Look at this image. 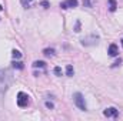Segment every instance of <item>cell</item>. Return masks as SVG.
Returning a JSON list of instances; mask_svg holds the SVG:
<instances>
[{
	"label": "cell",
	"instance_id": "4fadbf2b",
	"mask_svg": "<svg viewBox=\"0 0 123 121\" xmlns=\"http://www.w3.org/2000/svg\"><path fill=\"white\" fill-rule=\"evenodd\" d=\"M12 66H13L14 68H17V70H22V68H23V63H20V61H16V60L12 63Z\"/></svg>",
	"mask_w": 123,
	"mask_h": 121
},
{
	"label": "cell",
	"instance_id": "30bf717a",
	"mask_svg": "<svg viewBox=\"0 0 123 121\" xmlns=\"http://www.w3.org/2000/svg\"><path fill=\"white\" fill-rule=\"evenodd\" d=\"M12 56H13V59H14V60L22 59V53H20L19 50H13V51H12Z\"/></svg>",
	"mask_w": 123,
	"mask_h": 121
},
{
	"label": "cell",
	"instance_id": "3957f363",
	"mask_svg": "<svg viewBox=\"0 0 123 121\" xmlns=\"http://www.w3.org/2000/svg\"><path fill=\"white\" fill-rule=\"evenodd\" d=\"M17 105H19V107H22V108L29 105V95H27L26 93L20 91V93L17 94Z\"/></svg>",
	"mask_w": 123,
	"mask_h": 121
},
{
	"label": "cell",
	"instance_id": "52a82bcc",
	"mask_svg": "<svg viewBox=\"0 0 123 121\" xmlns=\"http://www.w3.org/2000/svg\"><path fill=\"white\" fill-rule=\"evenodd\" d=\"M107 53H109L112 57H116V56L119 54V49H117V46H116V44H110V46H109Z\"/></svg>",
	"mask_w": 123,
	"mask_h": 121
},
{
	"label": "cell",
	"instance_id": "6da1fadb",
	"mask_svg": "<svg viewBox=\"0 0 123 121\" xmlns=\"http://www.w3.org/2000/svg\"><path fill=\"white\" fill-rule=\"evenodd\" d=\"M10 83H12L10 74L6 70H0V94L7 91V88L10 87Z\"/></svg>",
	"mask_w": 123,
	"mask_h": 121
},
{
	"label": "cell",
	"instance_id": "e0dca14e",
	"mask_svg": "<svg viewBox=\"0 0 123 121\" xmlns=\"http://www.w3.org/2000/svg\"><path fill=\"white\" fill-rule=\"evenodd\" d=\"M74 31H77V33L80 31V23H79V22L76 23V30H74Z\"/></svg>",
	"mask_w": 123,
	"mask_h": 121
},
{
	"label": "cell",
	"instance_id": "7402d4cb",
	"mask_svg": "<svg viewBox=\"0 0 123 121\" xmlns=\"http://www.w3.org/2000/svg\"><path fill=\"white\" fill-rule=\"evenodd\" d=\"M122 46H123V38H122Z\"/></svg>",
	"mask_w": 123,
	"mask_h": 121
},
{
	"label": "cell",
	"instance_id": "ffe728a7",
	"mask_svg": "<svg viewBox=\"0 0 123 121\" xmlns=\"http://www.w3.org/2000/svg\"><path fill=\"white\" fill-rule=\"evenodd\" d=\"M120 63H122V60H120V59H119V60H117V61H115V64H113V67H116V66H119V64H120Z\"/></svg>",
	"mask_w": 123,
	"mask_h": 121
},
{
	"label": "cell",
	"instance_id": "d6986e66",
	"mask_svg": "<svg viewBox=\"0 0 123 121\" xmlns=\"http://www.w3.org/2000/svg\"><path fill=\"white\" fill-rule=\"evenodd\" d=\"M31 0H22V3H23V4H25V6H27V4H29V3H30Z\"/></svg>",
	"mask_w": 123,
	"mask_h": 121
},
{
	"label": "cell",
	"instance_id": "5b68a950",
	"mask_svg": "<svg viewBox=\"0 0 123 121\" xmlns=\"http://www.w3.org/2000/svg\"><path fill=\"white\" fill-rule=\"evenodd\" d=\"M77 6V0H64L60 3L62 9H70V7H76Z\"/></svg>",
	"mask_w": 123,
	"mask_h": 121
},
{
	"label": "cell",
	"instance_id": "7c38bea8",
	"mask_svg": "<svg viewBox=\"0 0 123 121\" xmlns=\"http://www.w3.org/2000/svg\"><path fill=\"white\" fill-rule=\"evenodd\" d=\"M43 54L47 56V57H49V56H53V54H55V49H44V50H43Z\"/></svg>",
	"mask_w": 123,
	"mask_h": 121
},
{
	"label": "cell",
	"instance_id": "ac0fdd59",
	"mask_svg": "<svg viewBox=\"0 0 123 121\" xmlns=\"http://www.w3.org/2000/svg\"><path fill=\"white\" fill-rule=\"evenodd\" d=\"M42 6H43V7H49V1H46V0L42 1Z\"/></svg>",
	"mask_w": 123,
	"mask_h": 121
},
{
	"label": "cell",
	"instance_id": "8992f818",
	"mask_svg": "<svg viewBox=\"0 0 123 121\" xmlns=\"http://www.w3.org/2000/svg\"><path fill=\"white\" fill-rule=\"evenodd\" d=\"M103 114H105L106 117H117V110H116L115 107H109V108H106V110L103 111Z\"/></svg>",
	"mask_w": 123,
	"mask_h": 121
},
{
	"label": "cell",
	"instance_id": "ba28073f",
	"mask_svg": "<svg viewBox=\"0 0 123 121\" xmlns=\"http://www.w3.org/2000/svg\"><path fill=\"white\" fill-rule=\"evenodd\" d=\"M73 74H74V70H73V66H70V64H69V66L66 67V76H69V77H72Z\"/></svg>",
	"mask_w": 123,
	"mask_h": 121
},
{
	"label": "cell",
	"instance_id": "9c48e42d",
	"mask_svg": "<svg viewBox=\"0 0 123 121\" xmlns=\"http://www.w3.org/2000/svg\"><path fill=\"white\" fill-rule=\"evenodd\" d=\"M109 10L110 11H116V7H117V4H116V0H109Z\"/></svg>",
	"mask_w": 123,
	"mask_h": 121
},
{
	"label": "cell",
	"instance_id": "277c9868",
	"mask_svg": "<svg viewBox=\"0 0 123 121\" xmlns=\"http://www.w3.org/2000/svg\"><path fill=\"white\" fill-rule=\"evenodd\" d=\"M97 40H99V36H89V37H85L82 38V44L83 46H93V44H97Z\"/></svg>",
	"mask_w": 123,
	"mask_h": 121
},
{
	"label": "cell",
	"instance_id": "44dd1931",
	"mask_svg": "<svg viewBox=\"0 0 123 121\" xmlns=\"http://www.w3.org/2000/svg\"><path fill=\"white\" fill-rule=\"evenodd\" d=\"M1 10H3V7H1V6H0V11H1Z\"/></svg>",
	"mask_w": 123,
	"mask_h": 121
},
{
	"label": "cell",
	"instance_id": "7a4b0ae2",
	"mask_svg": "<svg viewBox=\"0 0 123 121\" xmlns=\"http://www.w3.org/2000/svg\"><path fill=\"white\" fill-rule=\"evenodd\" d=\"M73 100H74V104L82 110V111H86L87 110V105H86V101H85V97L82 93H74L73 94Z\"/></svg>",
	"mask_w": 123,
	"mask_h": 121
},
{
	"label": "cell",
	"instance_id": "8fae6325",
	"mask_svg": "<svg viewBox=\"0 0 123 121\" xmlns=\"http://www.w3.org/2000/svg\"><path fill=\"white\" fill-rule=\"evenodd\" d=\"M44 66H46L44 61H34V63H33V67H34V68H43Z\"/></svg>",
	"mask_w": 123,
	"mask_h": 121
},
{
	"label": "cell",
	"instance_id": "2e32d148",
	"mask_svg": "<svg viewBox=\"0 0 123 121\" xmlns=\"http://www.w3.org/2000/svg\"><path fill=\"white\" fill-rule=\"evenodd\" d=\"M83 4L86 6V7H90L92 4H90V0H83Z\"/></svg>",
	"mask_w": 123,
	"mask_h": 121
},
{
	"label": "cell",
	"instance_id": "5bb4252c",
	"mask_svg": "<svg viewBox=\"0 0 123 121\" xmlns=\"http://www.w3.org/2000/svg\"><path fill=\"white\" fill-rule=\"evenodd\" d=\"M53 71H55V74H56V76H62V68H60V67H55V70H53Z\"/></svg>",
	"mask_w": 123,
	"mask_h": 121
},
{
	"label": "cell",
	"instance_id": "9a60e30c",
	"mask_svg": "<svg viewBox=\"0 0 123 121\" xmlns=\"http://www.w3.org/2000/svg\"><path fill=\"white\" fill-rule=\"evenodd\" d=\"M46 107H47V108H53L55 105H53V103H50V101H46Z\"/></svg>",
	"mask_w": 123,
	"mask_h": 121
}]
</instances>
